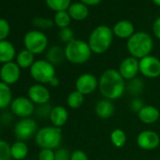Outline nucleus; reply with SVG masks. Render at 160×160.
<instances>
[{
	"label": "nucleus",
	"mask_w": 160,
	"mask_h": 160,
	"mask_svg": "<svg viewBox=\"0 0 160 160\" xmlns=\"http://www.w3.org/2000/svg\"><path fill=\"white\" fill-rule=\"evenodd\" d=\"M53 21H54L55 26H57L59 29H61V28L70 27L72 18L69 15L67 11H62V12H58L55 13Z\"/></svg>",
	"instance_id": "obj_28"
},
{
	"label": "nucleus",
	"mask_w": 160,
	"mask_h": 160,
	"mask_svg": "<svg viewBox=\"0 0 160 160\" xmlns=\"http://www.w3.org/2000/svg\"><path fill=\"white\" fill-rule=\"evenodd\" d=\"M65 58L72 64H84L90 60L92 52L88 42L80 39H74L64 47Z\"/></svg>",
	"instance_id": "obj_4"
},
{
	"label": "nucleus",
	"mask_w": 160,
	"mask_h": 160,
	"mask_svg": "<svg viewBox=\"0 0 160 160\" xmlns=\"http://www.w3.org/2000/svg\"><path fill=\"white\" fill-rule=\"evenodd\" d=\"M144 106H145V105H144V102H143L140 98H138V97L134 98V99L131 101V103H130V108H131V110H132L133 112L137 113V114L140 111V109H141Z\"/></svg>",
	"instance_id": "obj_39"
},
{
	"label": "nucleus",
	"mask_w": 160,
	"mask_h": 160,
	"mask_svg": "<svg viewBox=\"0 0 160 160\" xmlns=\"http://www.w3.org/2000/svg\"><path fill=\"white\" fill-rule=\"evenodd\" d=\"M71 160H89V157L83 150L77 149L72 152Z\"/></svg>",
	"instance_id": "obj_40"
},
{
	"label": "nucleus",
	"mask_w": 160,
	"mask_h": 160,
	"mask_svg": "<svg viewBox=\"0 0 160 160\" xmlns=\"http://www.w3.org/2000/svg\"><path fill=\"white\" fill-rule=\"evenodd\" d=\"M68 119H69V113L65 107L62 106L53 107L49 116V120L53 126L61 128L63 125L66 124Z\"/></svg>",
	"instance_id": "obj_18"
},
{
	"label": "nucleus",
	"mask_w": 160,
	"mask_h": 160,
	"mask_svg": "<svg viewBox=\"0 0 160 160\" xmlns=\"http://www.w3.org/2000/svg\"><path fill=\"white\" fill-rule=\"evenodd\" d=\"M139 121L144 124H153L160 118L159 109L152 105H145L138 113Z\"/></svg>",
	"instance_id": "obj_16"
},
{
	"label": "nucleus",
	"mask_w": 160,
	"mask_h": 160,
	"mask_svg": "<svg viewBox=\"0 0 160 160\" xmlns=\"http://www.w3.org/2000/svg\"><path fill=\"white\" fill-rule=\"evenodd\" d=\"M13 100V94L11 86L0 81V110H6L10 108Z\"/></svg>",
	"instance_id": "obj_24"
},
{
	"label": "nucleus",
	"mask_w": 160,
	"mask_h": 160,
	"mask_svg": "<svg viewBox=\"0 0 160 160\" xmlns=\"http://www.w3.org/2000/svg\"><path fill=\"white\" fill-rule=\"evenodd\" d=\"M52 107L48 104H44V105H41V106H37L35 108V114L41 118V119H49L51 110H52Z\"/></svg>",
	"instance_id": "obj_34"
},
{
	"label": "nucleus",
	"mask_w": 160,
	"mask_h": 160,
	"mask_svg": "<svg viewBox=\"0 0 160 160\" xmlns=\"http://www.w3.org/2000/svg\"><path fill=\"white\" fill-rule=\"evenodd\" d=\"M118 72L122 76V78L124 80H127V81L138 77V74L139 72L138 59L131 56L123 58L119 65Z\"/></svg>",
	"instance_id": "obj_15"
},
{
	"label": "nucleus",
	"mask_w": 160,
	"mask_h": 160,
	"mask_svg": "<svg viewBox=\"0 0 160 160\" xmlns=\"http://www.w3.org/2000/svg\"><path fill=\"white\" fill-rule=\"evenodd\" d=\"M35 61V55L27 49L18 52L15 58V62L21 69H30Z\"/></svg>",
	"instance_id": "obj_25"
},
{
	"label": "nucleus",
	"mask_w": 160,
	"mask_h": 160,
	"mask_svg": "<svg viewBox=\"0 0 160 160\" xmlns=\"http://www.w3.org/2000/svg\"><path fill=\"white\" fill-rule=\"evenodd\" d=\"M67 12H68L69 15L71 16L72 20H74L77 22H81V21L86 20L90 13L89 7L81 2L72 3Z\"/></svg>",
	"instance_id": "obj_19"
},
{
	"label": "nucleus",
	"mask_w": 160,
	"mask_h": 160,
	"mask_svg": "<svg viewBox=\"0 0 160 160\" xmlns=\"http://www.w3.org/2000/svg\"><path fill=\"white\" fill-rule=\"evenodd\" d=\"M94 111L97 117L101 119H108L113 116L115 112V107L110 100L104 98L96 103Z\"/></svg>",
	"instance_id": "obj_21"
},
{
	"label": "nucleus",
	"mask_w": 160,
	"mask_h": 160,
	"mask_svg": "<svg viewBox=\"0 0 160 160\" xmlns=\"http://www.w3.org/2000/svg\"><path fill=\"white\" fill-rule=\"evenodd\" d=\"M45 59L52 63L53 65H58L61 62H63L65 58V52L64 48H62L59 45H53L50 48L46 50L45 54Z\"/></svg>",
	"instance_id": "obj_22"
},
{
	"label": "nucleus",
	"mask_w": 160,
	"mask_h": 160,
	"mask_svg": "<svg viewBox=\"0 0 160 160\" xmlns=\"http://www.w3.org/2000/svg\"><path fill=\"white\" fill-rule=\"evenodd\" d=\"M71 153L67 148L59 147L55 150V160H71Z\"/></svg>",
	"instance_id": "obj_36"
},
{
	"label": "nucleus",
	"mask_w": 160,
	"mask_h": 160,
	"mask_svg": "<svg viewBox=\"0 0 160 160\" xmlns=\"http://www.w3.org/2000/svg\"><path fill=\"white\" fill-rule=\"evenodd\" d=\"M35 142L41 149L57 150L62 142L61 128L48 125L40 128L35 135Z\"/></svg>",
	"instance_id": "obj_5"
},
{
	"label": "nucleus",
	"mask_w": 160,
	"mask_h": 160,
	"mask_svg": "<svg viewBox=\"0 0 160 160\" xmlns=\"http://www.w3.org/2000/svg\"><path fill=\"white\" fill-rule=\"evenodd\" d=\"M114 39L112 28L106 25L97 26L91 32L88 43L92 54L102 55L106 53L111 46Z\"/></svg>",
	"instance_id": "obj_2"
},
{
	"label": "nucleus",
	"mask_w": 160,
	"mask_h": 160,
	"mask_svg": "<svg viewBox=\"0 0 160 160\" xmlns=\"http://www.w3.org/2000/svg\"><path fill=\"white\" fill-rule=\"evenodd\" d=\"M45 4L50 10L58 12L68 11L69 7L72 4V0H45Z\"/></svg>",
	"instance_id": "obj_30"
},
{
	"label": "nucleus",
	"mask_w": 160,
	"mask_h": 160,
	"mask_svg": "<svg viewBox=\"0 0 160 160\" xmlns=\"http://www.w3.org/2000/svg\"><path fill=\"white\" fill-rule=\"evenodd\" d=\"M23 42L25 49L30 51L35 56L42 54L48 47V38L46 34L40 29L28 31L24 36Z\"/></svg>",
	"instance_id": "obj_7"
},
{
	"label": "nucleus",
	"mask_w": 160,
	"mask_h": 160,
	"mask_svg": "<svg viewBox=\"0 0 160 160\" xmlns=\"http://www.w3.org/2000/svg\"><path fill=\"white\" fill-rule=\"evenodd\" d=\"M139 72L146 78L154 79L160 76V59L152 55H149L138 59Z\"/></svg>",
	"instance_id": "obj_10"
},
{
	"label": "nucleus",
	"mask_w": 160,
	"mask_h": 160,
	"mask_svg": "<svg viewBox=\"0 0 160 160\" xmlns=\"http://www.w3.org/2000/svg\"><path fill=\"white\" fill-rule=\"evenodd\" d=\"M21 70L15 61L2 64L0 68V81L9 86L16 84L21 78Z\"/></svg>",
	"instance_id": "obj_12"
},
{
	"label": "nucleus",
	"mask_w": 160,
	"mask_h": 160,
	"mask_svg": "<svg viewBox=\"0 0 160 160\" xmlns=\"http://www.w3.org/2000/svg\"><path fill=\"white\" fill-rule=\"evenodd\" d=\"M84 101H85V95H83L77 91H72L68 94L66 99V104L70 108L77 109L83 106Z\"/></svg>",
	"instance_id": "obj_26"
},
{
	"label": "nucleus",
	"mask_w": 160,
	"mask_h": 160,
	"mask_svg": "<svg viewBox=\"0 0 160 160\" xmlns=\"http://www.w3.org/2000/svg\"><path fill=\"white\" fill-rule=\"evenodd\" d=\"M28 146L26 141L16 140L11 145L12 158L14 160H24L28 155Z\"/></svg>",
	"instance_id": "obj_23"
},
{
	"label": "nucleus",
	"mask_w": 160,
	"mask_h": 160,
	"mask_svg": "<svg viewBox=\"0 0 160 160\" xmlns=\"http://www.w3.org/2000/svg\"><path fill=\"white\" fill-rule=\"evenodd\" d=\"M79 2L85 4L88 7H94L99 5L102 2V0H79Z\"/></svg>",
	"instance_id": "obj_42"
},
{
	"label": "nucleus",
	"mask_w": 160,
	"mask_h": 160,
	"mask_svg": "<svg viewBox=\"0 0 160 160\" xmlns=\"http://www.w3.org/2000/svg\"><path fill=\"white\" fill-rule=\"evenodd\" d=\"M58 38L59 40L64 42L65 44L69 43L70 42L73 41L75 38H74V33H73V30L69 27V28H61L59 29V32H58Z\"/></svg>",
	"instance_id": "obj_32"
},
{
	"label": "nucleus",
	"mask_w": 160,
	"mask_h": 160,
	"mask_svg": "<svg viewBox=\"0 0 160 160\" xmlns=\"http://www.w3.org/2000/svg\"><path fill=\"white\" fill-rule=\"evenodd\" d=\"M152 2L155 6L160 7V0H152Z\"/></svg>",
	"instance_id": "obj_44"
},
{
	"label": "nucleus",
	"mask_w": 160,
	"mask_h": 160,
	"mask_svg": "<svg viewBox=\"0 0 160 160\" xmlns=\"http://www.w3.org/2000/svg\"><path fill=\"white\" fill-rule=\"evenodd\" d=\"M48 85H50V86L53 87V88L58 87V86H59V79H58V76H55V77L51 80L50 83H49Z\"/></svg>",
	"instance_id": "obj_43"
},
{
	"label": "nucleus",
	"mask_w": 160,
	"mask_h": 160,
	"mask_svg": "<svg viewBox=\"0 0 160 160\" xmlns=\"http://www.w3.org/2000/svg\"><path fill=\"white\" fill-rule=\"evenodd\" d=\"M38 130L39 129L36 121L30 117V118L20 119L14 124L13 133L17 140L26 141L30 139L32 137H35Z\"/></svg>",
	"instance_id": "obj_9"
},
{
	"label": "nucleus",
	"mask_w": 160,
	"mask_h": 160,
	"mask_svg": "<svg viewBox=\"0 0 160 160\" xmlns=\"http://www.w3.org/2000/svg\"><path fill=\"white\" fill-rule=\"evenodd\" d=\"M37 160H38V159H37Z\"/></svg>",
	"instance_id": "obj_45"
},
{
	"label": "nucleus",
	"mask_w": 160,
	"mask_h": 160,
	"mask_svg": "<svg viewBox=\"0 0 160 160\" xmlns=\"http://www.w3.org/2000/svg\"><path fill=\"white\" fill-rule=\"evenodd\" d=\"M110 141L116 148H122L127 141L125 132L121 128H116L110 133Z\"/></svg>",
	"instance_id": "obj_27"
},
{
	"label": "nucleus",
	"mask_w": 160,
	"mask_h": 160,
	"mask_svg": "<svg viewBox=\"0 0 160 160\" xmlns=\"http://www.w3.org/2000/svg\"><path fill=\"white\" fill-rule=\"evenodd\" d=\"M112 31L115 37L119 39L128 40L136 31L135 27L129 20H120L112 28Z\"/></svg>",
	"instance_id": "obj_17"
},
{
	"label": "nucleus",
	"mask_w": 160,
	"mask_h": 160,
	"mask_svg": "<svg viewBox=\"0 0 160 160\" xmlns=\"http://www.w3.org/2000/svg\"><path fill=\"white\" fill-rule=\"evenodd\" d=\"M136 141L140 149L144 151H152L159 146L160 137L155 131L143 130L138 133Z\"/></svg>",
	"instance_id": "obj_14"
},
{
	"label": "nucleus",
	"mask_w": 160,
	"mask_h": 160,
	"mask_svg": "<svg viewBox=\"0 0 160 160\" xmlns=\"http://www.w3.org/2000/svg\"><path fill=\"white\" fill-rule=\"evenodd\" d=\"M16 48L10 41L0 42V63L5 64L13 61L16 58Z\"/></svg>",
	"instance_id": "obj_20"
},
{
	"label": "nucleus",
	"mask_w": 160,
	"mask_h": 160,
	"mask_svg": "<svg viewBox=\"0 0 160 160\" xmlns=\"http://www.w3.org/2000/svg\"><path fill=\"white\" fill-rule=\"evenodd\" d=\"M11 32L10 23L5 18H0V42L7 40Z\"/></svg>",
	"instance_id": "obj_35"
},
{
	"label": "nucleus",
	"mask_w": 160,
	"mask_h": 160,
	"mask_svg": "<svg viewBox=\"0 0 160 160\" xmlns=\"http://www.w3.org/2000/svg\"><path fill=\"white\" fill-rule=\"evenodd\" d=\"M99 91L105 99H120L126 91V83L118 70L109 68L104 71L99 78Z\"/></svg>",
	"instance_id": "obj_1"
},
{
	"label": "nucleus",
	"mask_w": 160,
	"mask_h": 160,
	"mask_svg": "<svg viewBox=\"0 0 160 160\" xmlns=\"http://www.w3.org/2000/svg\"><path fill=\"white\" fill-rule=\"evenodd\" d=\"M126 90L129 92V93L133 96L138 97L139 94L142 93L144 90V82L142 79L136 77L134 79H131L128 81V84L126 85Z\"/></svg>",
	"instance_id": "obj_29"
},
{
	"label": "nucleus",
	"mask_w": 160,
	"mask_h": 160,
	"mask_svg": "<svg viewBox=\"0 0 160 160\" xmlns=\"http://www.w3.org/2000/svg\"><path fill=\"white\" fill-rule=\"evenodd\" d=\"M35 105L28 96H17L13 98L10 106L12 113L19 119L30 118L35 113Z\"/></svg>",
	"instance_id": "obj_8"
},
{
	"label": "nucleus",
	"mask_w": 160,
	"mask_h": 160,
	"mask_svg": "<svg viewBox=\"0 0 160 160\" xmlns=\"http://www.w3.org/2000/svg\"><path fill=\"white\" fill-rule=\"evenodd\" d=\"M152 29V34L154 35V37L160 41V16L157 17L153 21Z\"/></svg>",
	"instance_id": "obj_41"
},
{
	"label": "nucleus",
	"mask_w": 160,
	"mask_h": 160,
	"mask_svg": "<svg viewBox=\"0 0 160 160\" xmlns=\"http://www.w3.org/2000/svg\"><path fill=\"white\" fill-rule=\"evenodd\" d=\"M33 25L40 29H48V28H51L55 24H54V21L49 18L35 17L33 19Z\"/></svg>",
	"instance_id": "obj_33"
},
{
	"label": "nucleus",
	"mask_w": 160,
	"mask_h": 160,
	"mask_svg": "<svg viewBox=\"0 0 160 160\" xmlns=\"http://www.w3.org/2000/svg\"><path fill=\"white\" fill-rule=\"evenodd\" d=\"M28 97L35 106H41L49 103L51 93L49 89L45 85L35 83L28 88Z\"/></svg>",
	"instance_id": "obj_13"
},
{
	"label": "nucleus",
	"mask_w": 160,
	"mask_h": 160,
	"mask_svg": "<svg viewBox=\"0 0 160 160\" xmlns=\"http://www.w3.org/2000/svg\"><path fill=\"white\" fill-rule=\"evenodd\" d=\"M38 160H55V151L50 149H41L38 153Z\"/></svg>",
	"instance_id": "obj_37"
},
{
	"label": "nucleus",
	"mask_w": 160,
	"mask_h": 160,
	"mask_svg": "<svg viewBox=\"0 0 160 160\" xmlns=\"http://www.w3.org/2000/svg\"><path fill=\"white\" fill-rule=\"evenodd\" d=\"M99 86V79L91 72H84L80 74L75 80V91L83 95H90L93 93Z\"/></svg>",
	"instance_id": "obj_11"
},
{
	"label": "nucleus",
	"mask_w": 160,
	"mask_h": 160,
	"mask_svg": "<svg viewBox=\"0 0 160 160\" xmlns=\"http://www.w3.org/2000/svg\"><path fill=\"white\" fill-rule=\"evenodd\" d=\"M31 78L36 83L46 85L51 80L57 76L55 65L47 61L46 59H38L29 69Z\"/></svg>",
	"instance_id": "obj_6"
},
{
	"label": "nucleus",
	"mask_w": 160,
	"mask_h": 160,
	"mask_svg": "<svg viewBox=\"0 0 160 160\" xmlns=\"http://www.w3.org/2000/svg\"><path fill=\"white\" fill-rule=\"evenodd\" d=\"M11 145L8 141L4 139H0V160H11Z\"/></svg>",
	"instance_id": "obj_31"
},
{
	"label": "nucleus",
	"mask_w": 160,
	"mask_h": 160,
	"mask_svg": "<svg viewBox=\"0 0 160 160\" xmlns=\"http://www.w3.org/2000/svg\"><path fill=\"white\" fill-rule=\"evenodd\" d=\"M15 116L12 113V111H8V110H3V112L0 115V123L3 125H10L12 123V122L13 121V118Z\"/></svg>",
	"instance_id": "obj_38"
},
{
	"label": "nucleus",
	"mask_w": 160,
	"mask_h": 160,
	"mask_svg": "<svg viewBox=\"0 0 160 160\" xmlns=\"http://www.w3.org/2000/svg\"><path fill=\"white\" fill-rule=\"evenodd\" d=\"M126 48L131 57L140 59L151 55L153 48V41L149 33L137 31L127 40Z\"/></svg>",
	"instance_id": "obj_3"
}]
</instances>
